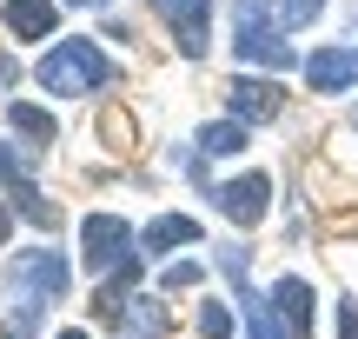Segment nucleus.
Listing matches in <instances>:
<instances>
[{
    "instance_id": "obj_1",
    "label": "nucleus",
    "mask_w": 358,
    "mask_h": 339,
    "mask_svg": "<svg viewBox=\"0 0 358 339\" xmlns=\"http://www.w3.org/2000/svg\"><path fill=\"white\" fill-rule=\"evenodd\" d=\"M40 80H47L53 93H66V87H100V80H106V60L80 40V47H60V53H53V60L40 67Z\"/></svg>"
},
{
    "instance_id": "obj_2",
    "label": "nucleus",
    "mask_w": 358,
    "mask_h": 339,
    "mask_svg": "<svg viewBox=\"0 0 358 339\" xmlns=\"http://www.w3.org/2000/svg\"><path fill=\"white\" fill-rule=\"evenodd\" d=\"M159 13H166V27L179 34L186 53H206V0H159Z\"/></svg>"
},
{
    "instance_id": "obj_3",
    "label": "nucleus",
    "mask_w": 358,
    "mask_h": 339,
    "mask_svg": "<svg viewBox=\"0 0 358 339\" xmlns=\"http://www.w3.org/2000/svg\"><path fill=\"white\" fill-rule=\"evenodd\" d=\"M7 27H13V34H27V40H40L53 27V7H47V0H13V7H7Z\"/></svg>"
},
{
    "instance_id": "obj_4",
    "label": "nucleus",
    "mask_w": 358,
    "mask_h": 339,
    "mask_svg": "<svg viewBox=\"0 0 358 339\" xmlns=\"http://www.w3.org/2000/svg\"><path fill=\"white\" fill-rule=\"evenodd\" d=\"M232 93H239L245 113H272V106H279V100H272V87H232Z\"/></svg>"
},
{
    "instance_id": "obj_5",
    "label": "nucleus",
    "mask_w": 358,
    "mask_h": 339,
    "mask_svg": "<svg viewBox=\"0 0 358 339\" xmlns=\"http://www.w3.org/2000/svg\"><path fill=\"white\" fill-rule=\"evenodd\" d=\"M73 7H106V0H73Z\"/></svg>"
}]
</instances>
